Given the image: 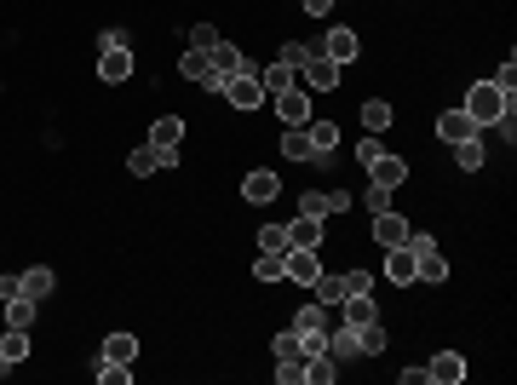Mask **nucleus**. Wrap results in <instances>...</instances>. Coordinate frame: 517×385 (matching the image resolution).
Masks as SVG:
<instances>
[{
  "mask_svg": "<svg viewBox=\"0 0 517 385\" xmlns=\"http://www.w3.org/2000/svg\"><path fill=\"white\" fill-rule=\"evenodd\" d=\"M282 276H288V282H299V287H311L316 276H322L316 248H288V254H282Z\"/></svg>",
  "mask_w": 517,
  "mask_h": 385,
  "instance_id": "2",
  "label": "nucleus"
},
{
  "mask_svg": "<svg viewBox=\"0 0 517 385\" xmlns=\"http://www.w3.org/2000/svg\"><path fill=\"white\" fill-rule=\"evenodd\" d=\"M391 127V104L386 98H368L362 104V132H386Z\"/></svg>",
  "mask_w": 517,
  "mask_h": 385,
  "instance_id": "30",
  "label": "nucleus"
},
{
  "mask_svg": "<svg viewBox=\"0 0 517 385\" xmlns=\"http://www.w3.org/2000/svg\"><path fill=\"white\" fill-rule=\"evenodd\" d=\"M426 380H437V385H460L465 380V357L460 351H437L426 363Z\"/></svg>",
  "mask_w": 517,
  "mask_h": 385,
  "instance_id": "10",
  "label": "nucleus"
},
{
  "mask_svg": "<svg viewBox=\"0 0 517 385\" xmlns=\"http://www.w3.org/2000/svg\"><path fill=\"white\" fill-rule=\"evenodd\" d=\"M351 208V196L345 190H311V196L299 201V213H316V219H334V213Z\"/></svg>",
  "mask_w": 517,
  "mask_h": 385,
  "instance_id": "11",
  "label": "nucleus"
},
{
  "mask_svg": "<svg viewBox=\"0 0 517 385\" xmlns=\"http://www.w3.org/2000/svg\"><path fill=\"white\" fill-rule=\"evenodd\" d=\"M477 132H483V127H477L465 110H442V115H437V138H449V144H460V138H477Z\"/></svg>",
  "mask_w": 517,
  "mask_h": 385,
  "instance_id": "13",
  "label": "nucleus"
},
{
  "mask_svg": "<svg viewBox=\"0 0 517 385\" xmlns=\"http://www.w3.org/2000/svg\"><path fill=\"white\" fill-rule=\"evenodd\" d=\"M465 115H472L477 127H500L512 115V92L506 87H495V81H477L472 92H465V104H460Z\"/></svg>",
  "mask_w": 517,
  "mask_h": 385,
  "instance_id": "1",
  "label": "nucleus"
},
{
  "mask_svg": "<svg viewBox=\"0 0 517 385\" xmlns=\"http://www.w3.org/2000/svg\"><path fill=\"white\" fill-rule=\"evenodd\" d=\"M276 190H282V178L270 173V167H253V173L242 178V196H248L253 208H265V201H276Z\"/></svg>",
  "mask_w": 517,
  "mask_h": 385,
  "instance_id": "8",
  "label": "nucleus"
},
{
  "mask_svg": "<svg viewBox=\"0 0 517 385\" xmlns=\"http://www.w3.org/2000/svg\"><path fill=\"white\" fill-rule=\"evenodd\" d=\"M386 276H391V282H402V287L414 282V254H409V242H402V248H386Z\"/></svg>",
  "mask_w": 517,
  "mask_h": 385,
  "instance_id": "23",
  "label": "nucleus"
},
{
  "mask_svg": "<svg viewBox=\"0 0 517 385\" xmlns=\"http://www.w3.org/2000/svg\"><path fill=\"white\" fill-rule=\"evenodd\" d=\"M311 294H316V305H339V299H345V276H316Z\"/></svg>",
  "mask_w": 517,
  "mask_h": 385,
  "instance_id": "32",
  "label": "nucleus"
},
{
  "mask_svg": "<svg viewBox=\"0 0 517 385\" xmlns=\"http://www.w3.org/2000/svg\"><path fill=\"white\" fill-rule=\"evenodd\" d=\"M179 138H184V122H179V115H162V122L150 127V144H155V150H167V155H179Z\"/></svg>",
  "mask_w": 517,
  "mask_h": 385,
  "instance_id": "20",
  "label": "nucleus"
},
{
  "mask_svg": "<svg viewBox=\"0 0 517 385\" xmlns=\"http://www.w3.org/2000/svg\"><path fill=\"white\" fill-rule=\"evenodd\" d=\"M132 368L127 363H98V385H127Z\"/></svg>",
  "mask_w": 517,
  "mask_h": 385,
  "instance_id": "41",
  "label": "nucleus"
},
{
  "mask_svg": "<svg viewBox=\"0 0 517 385\" xmlns=\"http://www.w3.org/2000/svg\"><path fill=\"white\" fill-rule=\"evenodd\" d=\"M35 322V299L29 294H12L6 299V328H29Z\"/></svg>",
  "mask_w": 517,
  "mask_h": 385,
  "instance_id": "28",
  "label": "nucleus"
},
{
  "mask_svg": "<svg viewBox=\"0 0 517 385\" xmlns=\"http://www.w3.org/2000/svg\"><path fill=\"white\" fill-rule=\"evenodd\" d=\"M495 87H506V92L517 87V64H512V52H506V64H500V75H495Z\"/></svg>",
  "mask_w": 517,
  "mask_h": 385,
  "instance_id": "45",
  "label": "nucleus"
},
{
  "mask_svg": "<svg viewBox=\"0 0 517 385\" xmlns=\"http://www.w3.org/2000/svg\"><path fill=\"white\" fill-rule=\"evenodd\" d=\"M368 287H374V276H368V271H351V276H345V294H368Z\"/></svg>",
  "mask_w": 517,
  "mask_h": 385,
  "instance_id": "44",
  "label": "nucleus"
},
{
  "mask_svg": "<svg viewBox=\"0 0 517 385\" xmlns=\"http://www.w3.org/2000/svg\"><path fill=\"white\" fill-rule=\"evenodd\" d=\"M311 138H316V161H328V155H334L339 127H334V122H316V127H311Z\"/></svg>",
  "mask_w": 517,
  "mask_h": 385,
  "instance_id": "36",
  "label": "nucleus"
},
{
  "mask_svg": "<svg viewBox=\"0 0 517 385\" xmlns=\"http://www.w3.org/2000/svg\"><path fill=\"white\" fill-rule=\"evenodd\" d=\"M127 75H132V52H127V46H104V52H98V81L121 87Z\"/></svg>",
  "mask_w": 517,
  "mask_h": 385,
  "instance_id": "5",
  "label": "nucleus"
},
{
  "mask_svg": "<svg viewBox=\"0 0 517 385\" xmlns=\"http://www.w3.org/2000/svg\"><path fill=\"white\" fill-rule=\"evenodd\" d=\"M288 328H293V334H322V328H328V305H316V299H311V305H305L299 317L288 322Z\"/></svg>",
  "mask_w": 517,
  "mask_h": 385,
  "instance_id": "26",
  "label": "nucleus"
},
{
  "mask_svg": "<svg viewBox=\"0 0 517 385\" xmlns=\"http://www.w3.org/2000/svg\"><path fill=\"white\" fill-rule=\"evenodd\" d=\"M316 52H322V58H334V64L345 69V64H351V58H356V52H362V46H356V29H328V41L316 46Z\"/></svg>",
  "mask_w": 517,
  "mask_h": 385,
  "instance_id": "12",
  "label": "nucleus"
},
{
  "mask_svg": "<svg viewBox=\"0 0 517 385\" xmlns=\"http://www.w3.org/2000/svg\"><path fill=\"white\" fill-rule=\"evenodd\" d=\"M339 305H345V322H351V328H362V322H379V305H374V294H345Z\"/></svg>",
  "mask_w": 517,
  "mask_h": 385,
  "instance_id": "18",
  "label": "nucleus"
},
{
  "mask_svg": "<svg viewBox=\"0 0 517 385\" xmlns=\"http://www.w3.org/2000/svg\"><path fill=\"white\" fill-rule=\"evenodd\" d=\"M179 155H167V150H155V144H139V150L127 155V173L132 178H150V173H162V167H172Z\"/></svg>",
  "mask_w": 517,
  "mask_h": 385,
  "instance_id": "7",
  "label": "nucleus"
},
{
  "mask_svg": "<svg viewBox=\"0 0 517 385\" xmlns=\"http://www.w3.org/2000/svg\"><path fill=\"white\" fill-rule=\"evenodd\" d=\"M270 357H276V363H288V357H305V345H299V334L293 328H282L276 340H270Z\"/></svg>",
  "mask_w": 517,
  "mask_h": 385,
  "instance_id": "35",
  "label": "nucleus"
},
{
  "mask_svg": "<svg viewBox=\"0 0 517 385\" xmlns=\"http://www.w3.org/2000/svg\"><path fill=\"white\" fill-rule=\"evenodd\" d=\"M288 242L293 248H316L322 242V219H316V213H299V219L288 224Z\"/></svg>",
  "mask_w": 517,
  "mask_h": 385,
  "instance_id": "21",
  "label": "nucleus"
},
{
  "mask_svg": "<svg viewBox=\"0 0 517 385\" xmlns=\"http://www.w3.org/2000/svg\"><path fill=\"white\" fill-rule=\"evenodd\" d=\"M299 75L311 81V87H322V92H334V87H339V64H334V58H322L316 46H311V58L299 64Z\"/></svg>",
  "mask_w": 517,
  "mask_h": 385,
  "instance_id": "6",
  "label": "nucleus"
},
{
  "mask_svg": "<svg viewBox=\"0 0 517 385\" xmlns=\"http://www.w3.org/2000/svg\"><path fill=\"white\" fill-rule=\"evenodd\" d=\"M276 58H282V64H288V69H299L305 58H311V46H305V41H288V46H282Z\"/></svg>",
  "mask_w": 517,
  "mask_h": 385,
  "instance_id": "42",
  "label": "nucleus"
},
{
  "mask_svg": "<svg viewBox=\"0 0 517 385\" xmlns=\"http://www.w3.org/2000/svg\"><path fill=\"white\" fill-rule=\"evenodd\" d=\"M23 294H29L35 305H41V299L52 294V271H46V264H35V271H23Z\"/></svg>",
  "mask_w": 517,
  "mask_h": 385,
  "instance_id": "29",
  "label": "nucleus"
},
{
  "mask_svg": "<svg viewBox=\"0 0 517 385\" xmlns=\"http://www.w3.org/2000/svg\"><path fill=\"white\" fill-rule=\"evenodd\" d=\"M213 69H219V81H236V75H248V58H242L236 46L219 41V46H213ZM219 92H225V87H219Z\"/></svg>",
  "mask_w": 517,
  "mask_h": 385,
  "instance_id": "16",
  "label": "nucleus"
},
{
  "mask_svg": "<svg viewBox=\"0 0 517 385\" xmlns=\"http://www.w3.org/2000/svg\"><path fill=\"white\" fill-rule=\"evenodd\" d=\"M225 98L236 104V110H258V104H265V87H258V75H253V69H248V75L225 81Z\"/></svg>",
  "mask_w": 517,
  "mask_h": 385,
  "instance_id": "9",
  "label": "nucleus"
},
{
  "mask_svg": "<svg viewBox=\"0 0 517 385\" xmlns=\"http://www.w3.org/2000/svg\"><path fill=\"white\" fill-rule=\"evenodd\" d=\"M391 208V190L386 185H368V213H386Z\"/></svg>",
  "mask_w": 517,
  "mask_h": 385,
  "instance_id": "43",
  "label": "nucleus"
},
{
  "mask_svg": "<svg viewBox=\"0 0 517 385\" xmlns=\"http://www.w3.org/2000/svg\"><path fill=\"white\" fill-rule=\"evenodd\" d=\"M328 6H334V0H305V12H316V18H322Z\"/></svg>",
  "mask_w": 517,
  "mask_h": 385,
  "instance_id": "47",
  "label": "nucleus"
},
{
  "mask_svg": "<svg viewBox=\"0 0 517 385\" xmlns=\"http://www.w3.org/2000/svg\"><path fill=\"white\" fill-rule=\"evenodd\" d=\"M276 385H305V357H288V363H276Z\"/></svg>",
  "mask_w": 517,
  "mask_h": 385,
  "instance_id": "39",
  "label": "nucleus"
},
{
  "mask_svg": "<svg viewBox=\"0 0 517 385\" xmlns=\"http://www.w3.org/2000/svg\"><path fill=\"white\" fill-rule=\"evenodd\" d=\"M253 276H258V282H288V276H282V254H258Z\"/></svg>",
  "mask_w": 517,
  "mask_h": 385,
  "instance_id": "37",
  "label": "nucleus"
},
{
  "mask_svg": "<svg viewBox=\"0 0 517 385\" xmlns=\"http://www.w3.org/2000/svg\"><path fill=\"white\" fill-rule=\"evenodd\" d=\"M288 224H265V231H258V254H288Z\"/></svg>",
  "mask_w": 517,
  "mask_h": 385,
  "instance_id": "33",
  "label": "nucleus"
},
{
  "mask_svg": "<svg viewBox=\"0 0 517 385\" xmlns=\"http://www.w3.org/2000/svg\"><path fill=\"white\" fill-rule=\"evenodd\" d=\"M282 155H288V161H316L311 127H288V138H282Z\"/></svg>",
  "mask_w": 517,
  "mask_h": 385,
  "instance_id": "17",
  "label": "nucleus"
},
{
  "mask_svg": "<svg viewBox=\"0 0 517 385\" xmlns=\"http://www.w3.org/2000/svg\"><path fill=\"white\" fill-rule=\"evenodd\" d=\"M454 161H460L465 173H477V167H483V138H460L454 144Z\"/></svg>",
  "mask_w": 517,
  "mask_h": 385,
  "instance_id": "34",
  "label": "nucleus"
},
{
  "mask_svg": "<svg viewBox=\"0 0 517 385\" xmlns=\"http://www.w3.org/2000/svg\"><path fill=\"white\" fill-rule=\"evenodd\" d=\"M339 380V363L328 351H316V357H305V385H334Z\"/></svg>",
  "mask_w": 517,
  "mask_h": 385,
  "instance_id": "24",
  "label": "nucleus"
},
{
  "mask_svg": "<svg viewBox=\"0 0 517 385\" xmlns=\"http://www.w3.org/2000/svg\"><path fill=\"white\" fill-rule=\"evenodd\" d=\"M356 351L379 357V351H386V328H379V322H362V328H356Z\"/></svg>",
  "mask_w": 517,
  "mask_h": 385,
  "instance_id": "31",
  "label": "nucleus"
},
{
  "mask_svg": "<svg viewBox=\"0 0 517 385\" xmlns=\"http://www.w3.org/2000/svg\"><path fill=\"white\" fill-rule=\"evenodd\" d=\"M23 357H29V328H6V334H0V363L18 368Z\"/></svg>",
  "mask_w": 517,
  "mask_h": 385,
  "instance_id": "19",
  "label": "nucleus"
},
{
  "mask_svg": "<svg viewBox=\"0 0 517 385\" xmlns=\"http://www.w3.org/2000/svg\"><path fill=\"white\" fill-rule=\"evenodd\" d=\"M12 294H23V276H0V299H12Z\"/></svg>",
  "mask_w": 517,
  "mask_h": 385,
  "instance_id": "46",
  "label": "nucleus"
},
{
  "mask_svg": "<svg viewBox=\"0 0 517 385\" xmlns=\"http://www.w3.org/2000/svg\"><path fill=\"white\" fill-rule=\"evenodd\" d=\"M328 357H334V363H345V357H362V351H356V328H351V322L328 334Z\"/></svg>",
  "mask_w": 517,
  "mask_h": 385,
  "instance_id": "27",
  "label": "nucleus"
},
{
  "mask_svg": "<svg viewBox=\"0 0 517 385\" xmlns=\"http://www.w3.org/2000/svg\"><path fill=\"white\" fill-rule=\"evenodd\" d=\"M368 185H386V190H397V185H409V161L402 155H379V161H368Z\"/></svg>",
  "mask_w": 517,
  "mask_h": 385,
  "instance_id": "4",
  "label": "nucleus"
},
{
  "mask_svg": "<svg viewBox=\"0 0 517 385\" xmlns=\"http://www.w3.org/2000/svg\"><path fill=\"white\" fill-rule=\"evenodd\" d=\"M293 81H299V69H288L282 58L258 69V87H265V92H293Z\"/></svg>",
  "mask_w": 517,
  "mask_h": 385,
  "instance_id": "22",
  "label": "nucleus"
},
{
  "mask_svg": "<svg viewBox=\"0 0 517 385\" xmlns=\"http://www.w3.org/2000/svg\"><path fill=\"white\" fill-rule=\"evenodd\" d=\"M374 242L379 248H402V242H409V219H397V213H374Z\"/></svg>",
  "mask_w": 517,
  "mask_h": 385,
  "instance_id": "15",
  "label": "nucleus"
},
{
  "mask_svg": "<svg viewBox=\"0 0 517 385\" xmlns=\"http://www.w3.org/2000/svg\"><path fill=\"white\" fill-rule=\"evenodd\" d=\"M184 81H195V87H207V92L225 87L219 69H213V52H190V46H184Z\"/></svg>",
  "mask_w": 517,
  "mask_h": 385,
  "instance_id": "3",
  "label": "nucleus"
},
{
  "mask_svg": "<svg viewBox=\"0 0 517 385\" xmlns=\"http://www.w3.org/2000/svg\"><path fill=\"white\" fill-rule=\"evenodd\" d=\"M276 115L282 127H311V98L305 92H276Z\"/></svg>",
  "mask_w": 517,
  "mask_h": 385,
  "instance_id": "14",
  "label": "nucleus"
},
{
  "mask_svg": "<svg viewBox=\"0 0 517 385\" xmlns=\"http://www.w3.org/2000/svg\"><path fill=\"white\" fill-rule=\"evenodd\" d=\"M379 155H386V138H379V132H368V138H356V161H379Z\"/></svg>",
  "mask_w": 517,
  "mask_h": 385,
  "instance_id": "38",
  "label": "nucleus"
},
{
  "mask_svg": "<svg viewBox=\"0 0 517 385\" xmlns=\"http://www.w3.org/2000/svg\"><path fill=\"white\" fill-rule=\"evenodd\" d=\"M104 363H139V340H132V334H109L104 340Z\"/></svg>",
  "mask_w": 517,
  "mask_h": 385,
  "instance_id": "25",
  "label": "nucleus"
},
{
  "mask_svg": "<svg viewBox=\"0 0 517 385\" xmlns=\"http://www.w3.org/2000/svg\"><path fill=\"white\" fill-rule=\"evenodd\" d=\"M213 46H219V29H213V23H195V29H190V52H213Z\"/></svg>",
  "mask_w": 517,
  "mask_h": 385,
  "instance_id": "40",
  "label": "nucleus"
}]
</instances>
